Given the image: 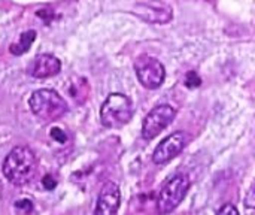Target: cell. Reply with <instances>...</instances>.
Here are the masks:
<instances>
[{
    "label": "cell",
    "instance_id": "obj_16",
    "mask_svg": "<svg viewBox=\"0 0 255 215\" xmlns=\"http://www.w3.org/2000/svg\"><path fill=\"white\" fill-rule=\"evenodd\" d=\"M245 205H247L248 208H255V184L253 186V189L248 192V195H247Z\"/></svg>",
    "mask_w": 255,
    "mask_h": 215
},
{
    "label": "cell",
    "instance_id": "obj_15",
    "mask_svg": "<svg viewBox=\"0 0 255 215\" xmlns=\"http://www.w3.org/2000/svg\"><path fill=\"white\" fill-rule=\"evenodd\" d=\"M42 184H43V187H45L46 190H54V189H55V186H57V181L54 180V177H52V175H46V177H43Z\"/></svg>",
    "mask_w": 255,
    "mask_h": 215
},
{
    "label": "cell",
    "instance_id": "obj_10",
    "mask_svg": "<svg viewBox=\"0 0 255 215\" xmlns=\"http://www.w3.org/2000/svg\"><path fill=\"white\" fill-rule=\"evenodd\" d=\"M136 13L148 22L164 24L172 19V9L166 3H140L136 6Z\"/></svg>",
    "mask_w": 255,
    "mask_h": 215
},
{
    "label": "cell",
    "instance_id": "obj_12",
    "mask_svg": "<svg viewBox=\"0 0 255 215\" xmlns=\"http://www.w3.org/2000/svg\"><path fill=\"white\" fill-rule=\"evenodd\" d=\"M200 84H202V79H200V76L196 73V72H188L187 73V76H185V85L188 87V88H196V87H200Z\"/></svg>",
    "mask_w": 255,
    "mask_h": 215
},
{
    "label": "cell",
    "instance_id": "obj_17",
    "mask_svg": "<svg viewBox=\"0 0 255 215\" xmlns=\"http://www.w3.org/2000/svg\"><path fill=\"white\" fill-rule=\"evenodd\" d=\"M51 136H52L55 141H60L61 144H63V142H66V139H67V138H66V135H64L60 129H57V127H54V129L51 130Z\"/></svg>",
    "mask_w": 255,
    "mask_h": 215
},
{
    "label": "cell",
    "instance_id": "obj_4",
    "mask_svg": "<svg viewBox=\"0 0 255 215\" xmlns=\"http://www.w3.org/2000/svg\"><path fill=\"white\" fill-rule=\"evenodd\" d=\"M191 187V181L185 174H179L169 180L164 187L160 190L158 199H157V211L160 215L170 214L175 211L179 204L185 199L188 190Z\"/></svg>",
    "mask_w": 255,
    "mask_h": 215
},
{
    "label": "cell",
    "instance_id": "obj_3",
    "mask_svg": "<svg viewBox=\"0 0 255 215\" xmlns=\"http://www.w3.org/2000/svg\"><path fill=\"white\" fill-rule=\"evenodd\" d=\"M131 100L123 93H112L100 108V121L108 129H120L133 118Z\"/></svg>",
    "mask_w": 255,
    "mask_h": 215
},
{
    "label": "cell",
    "instance_id": "obj_1",
    "mask_svg": "<svg viewBox=\"0 0 255 215\" xmlns=\"http://www.w3.org/2000/svg\"><path fill=\"white\" fill-rule=\"evenodd\" d=\"M37 159L28 147H15L6 156L1 165L3 175L15 186H24L30 183L36 174Z\"/></svg>",
    "mask_w": 255,
    "mask_h": 215
},
{
    "label": "cell",
    "instance_id": "obj_9",
    "mask_svg": "<svg viewBox=\"0 0 255 215\" xmlns=\"http://www.w3.org/2000/svg\"><path fill=\"white\" fill-rule=\"evenodd\" d=\"M60 70H61V61L55 55H51V54L36 55L27 67V73L37 79L55 76L60 73Z\"/></svg>",
    "mask_w": 255,
    "mask_h": 215
},
{
    "label": "cell",
    "instance_id": "obj_6",
    "mask_svg": "<svg viewBox=\"0 0 255 215\" xmlns=\"http://www.w3.org/2000/svg\"><path fill=\"white\" fill-rule=\"evenodd\" d=\"M176 117V109L170 105L155 106L148 112L142 123V136L146 141L157 138Z\"/></svg>",
    "mask_w": 255,
    "mask_h": 215
},
{
    "label": "cell",
    "instance_id": "obj_7",
    "mask_svg": "<svg viewBox=\"0 0 255 215\" xmlns=\"http://www.w3.org/2000/svg\"><path fill=\"white\" fill-rule=\"evenodd\" d=\"M190 141H191V136L187 132L178 130V132L169 135L154 150L152 162L155 165H164V163L170 162L190 144Z\"/></svg>",
    "mask_w": 255,
    "mask_h": 215
},
{
    "label": "cell",
    "instance_id": "obj_8",
    "mask_svg": "<svg viewBox=\"0 0 255 215\" xmlns=\"http://www.w3.org/2000/svg\"><path fill=\"white\" fill-rule=\"evenodd\" d=\"M121 205V192L115 183H106L97 198L94 215H117Z\"/></svg>",
    "mask_w": 255,
    "mask_h": 215
},
{
    "label": "cell",
    "instance_id": "obj_11",
    "mask_svg": "<svg viewBox=\"0 0 255 215\" xmlns=\"http://www.w3.org/2000/svg\"><path fill=\"white\" fill-rule=\"evenodd\" d=\"M34 40H36V31L34 30H27V31L21 33L19 37L9 46V51L13 55H22L30 49L31 43Z\"/></svg>",
    "mask_w": 255,
    "mask_h": 215
},
{
    "label": "cell",
    "instance_id": "obj_13",
    "mask_svg": "<svg viewBox=\"0 0 255 215\" xmlns=\"http://www.w3.org/2000/svg\"><path fill=\"white\" fill-rule=\"evenodd\" d=\"M15 208L19 210V211H22V213L30 214L33 211V202L28 201V199H19V201L15 202Z\"/></svg>",
    "mask_w": 255,
    "mask_h": 215
},
{
    "label": "cell",
    "instance_id": "obj_14",
    "mask_svg": "<svg viewBox=\"0 0 255 215\" xmlns=\"http://www.w3.org/2000/svg\"><path fill=\"white\" fill-rule=\"evenodd\" d=\"M217 215H239V211H238V208H236L235 205L226 204V205L217 213Z\"/></svg>",
    "mask_w": 255,
    "mask_h": 215
},
{
    "label": "cell",
    "instance_id": "obj_2",
    "mask_svg": "<svg viewBox=\"0 0 255 215\" xmlns=\"http://www.w3.org/2000/svg\"><path fill=\"white\" fill-rule=\"evenodd\" d=\"M28 106L39 120L46 123L60 120L69 111L67 102L51 88L36 90L28 99Z\"/></svg>",
    "mask_w": 255,
    "mask_h": 215
},
{
    "label": "cell",
    "instance_id": "obj_5",
    "mask_svg": "<svg viewBox=\"0 0 255 215\" xmlns=\"http://www.w3.org/2000/svg\"><path fill=\"white\" fill-rule=\"evenodd\" d=\"M134 72L139 82L149 90H155L161 87L166 78V69L160 60L151 55H140L134 61Z\"/></svg>",
    "mask_w": 255,
    "mask_h": 215
}]
</instances>
